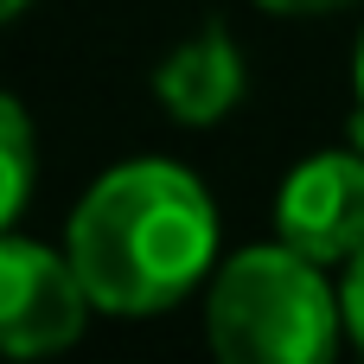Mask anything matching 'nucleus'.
Returning <instances> with one entry per match:
<instances>
[{
    "label": "nucleus",
    "instance_id": "obj_3",
    "mask_svg": "<svg viewBox=\"0 0 364 364\" xmlns=\"http://www.w3.org/2000/svg\"><path fill=\"white\" fill-rule=\"evenodd\" d=\"M90 288L70 262V250H45L26 237L0 230V352L6 358H38L64 352L83 320H90Z\"/></svg>",
    "mask_w": 364,
    "mask_h": 364
},
{
    "label": "nucleus",
    "instance_id": "obj_4",
    "mask_svg": "<svg viewBox=\"0 0 364 364\" xmlns=\"http://www.w3.org/2000/svg\"><path fill=\"white\" fill-rule=\"evenodd\" d=\"M275 230L314 262H352L364 250V147H333L282 179Z\"/></svg>",
    "mask_w": 364,
    "mask_h": 364
},
{
    "label": "nucleus",
    "instance_id": "obj_1",
    "mask_svg": "<svg viewBox=\"0 0 364 364\" xmlns=\"http://www.w3.org/2000/svg\"><path fill=\"white\" fill-rule=\"evenodd\" d=\"M218 256L211 192L173 160H128L102 173L70 211V262L96 314L147 320L179 307Z\"/></svg>",
    "mask_w": 364,
    "mask_h": 364
},
{
    "label": "nucleus",
    "instance_id": "obj_6",
    "mask_svg": "<svg viewBox=\"0 0 364 364\" xmlns=\"http://www.w3.org/2000/svg\"><path fill=\"white\" fill-rule=\"evenodd\" d=\"M26 198H32V122L0 90V230L26 211Z\"/></svg>",
    "mask_w": 364,
    "mask_h": 364
},
{
    "label": "nucleus",
    "instance_id": "obj_5",
    "mask_svg": "<svg viewBox=\"0 0 364 364\" xmlns=\"http://www.w3.org/2000/svg\"><path fill=\"white\" fill-rule=\"evenodd\" d=\"M154 96H160V109L173 115V122H186V128H211V122H224L230 109H237V96H243V51H237V38L211 19V26H198L186 45H173L166 51V64L154 70Z\"/></svg>",
    "mask_w": 364,
    "mask_h": 364
},
{
    "label": "nucleus",
    "instance_id": "obj_7",
    "mask_svg": "<svg viewBox=\"0 0 364 364\" xmlns=\"http://www.w3.org/2000/svg\"><path fill=\"white\" fill-rule=\"evenodd\" d=\"M339 314H346L352 346L364 352V250L352 256V269H346V282H339Z\"/></svg>",
    "mask_w": 364,
    "mask_h": 364
},
{
    "label": "nucleus",
    "instance_id": "obj_9",
    "mask_svg": "<svg viewBox=\"0 0 364 364\" xmlns=\"http://www.w3.org/2000/svg\"><path fill=\"white\" fill-rule=\"evenodd\" d=\"M19 6H26V0H0V26H6V19H13Z\"/></svg>",
    "mask_w": 364,
    "mask_h": 364
},
{
    "label": "nucleus",
    "instance_id": "obj_8",
    "mask_svg": "<svg viewBox=\"0 0 364 364\" xmlns=\"http://www.w3.org/2000/svg\"><path fill=\"white\" fill-rule=\"evenodd\" d=\"M256 6H269V13H333L346 0H256Z\"/></svg>",
    "mask_w": 364,
    "mask_h": 364
},
{
    "label": "nucleus",
    "instance_id": "obj_10",
    "mask_svg": "<svg viewBox=\"0 0 364 364\" xmlns=\"http://www.w3.org/2000/svg\"><path fill=\"white\" fill-rule=\"evenodd\" d=\"M358 109H364V38H358Z\"/></svg>",
    "mask_w": 364,
    "mask_h": 364
},
{
    "label": "nucleus",
    "instance_id": "obj_2",
    "mask_svg": "<svg viewBox=\"0 0 364 364\" xmlns=\"http://www.w3.org/2000/svg\"><path fill=\"white\" fill-rule=\"evenodd\" d=\"M339 326V294L294 243L237 250L205 294V333L230 364H326Z\"/></svg>",
    "mask_w": 364,
    "mask_h": 364
}]
</instances>
